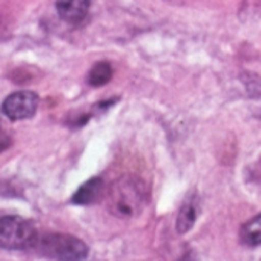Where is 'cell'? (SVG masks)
Wrapping results in <instances>:
<instances>
[{
  "label": "cell",
  "mask_w": 261,
  "mask_h": 261,
  "mask_svg": "<svg viewBox=\"0 0 261 261\" xmlns=\"http://www.w3.org/2000/svg\"><path fill=\"white\" fill-rule=\"evenodd\" d=\"M10 146H11V139L4 133V130H0V152H4Z\"/></svg>",
  "instance_id": "obj_10"
},
{
  "label": "cell",
  "mask_w": 261,
  "mask_h": 261,
  "mask_svg": "<svg viewBox=\"0 0 261 261\" xmlns=\"http://www.w3.org/2000/svg\"><path fill=\"white\" fill-rule=\"evenodd\" d=\"M111 79H112V66L108 62L95 63L88 74V83L94 88L106 85Z\"/></svg>",
  "instance_id": "obj_9"
},
{
  "label": "cell",
  "mask_w": 261,
  "mask_h": 261,
  "mask_svg": "<svg viewBox=\"0 0 261 261\" xmlns=\"http://www.w3.org/2000/svg\"><path fill=\"white\" fill-rule=\"evenodd\" d=\"M240 238L247 246H259L261 244V214L253 217L246 224H243V227L240 230Z\"/></svg>",
  "instance_id": "obj_8"
},
{
  "label": "cell",
  "mask_w": 261,
  "mask_h": 261,
  "mask_svg": "<svg viewBox=\"0 0 261 261\" xmlns=\"http://www.w3.org/2000/svg\"><path fill=\"white\" fill-rule=\"evenodd\" d=\"M101 192H103V181H101V178L95 177V178H91L86 183H83L77 189V192L72 195L71 201L79 206L92 204L100 198Z\"/></svg>",
  "instance_id": "obj_7"
},
{
  "label": "cell",
  "mask_w": 261,
  "mask_h": 261,
  "mask_svg": "<svg viewBox=\"0 0 261 261\" xmlns=\"http://www.w3.org/2000/svg\"><path fill=\"white\" fill-rule=\"evenodd\" d=\"M172 2H174V0H172Z\"/></svg>",
  "instance_id": "obj_11"
},
{
  "label": "cell",
  "mask_w": 261,
  "mask_h": 261,
  "mask_svg": "<svg viewBox=\"0 0 261 261\" xmlns=\"http://www.w3.org/2000/svg\"><path fill=\"white\" fill-rule=\"evenodd\" d=\"M39 108V95L33 91H19L8 95L2 103V112L10 120H27L36 114Z\"/></svg>",
  "instance_id": "obj_4"
},
{
  "label": "cell",
  "mask_w": 261,
  "mask_h": 261,
  "mask_svg": "<svg viewBox=\"0 0 261 261\" xmlns=\"http://www.w3.org/2000/svg\"><path fill=\"white\" fill-rule=\"evenodd\" d=\"M91 0H57L56 8L62 20L71 25H77L85 20L89 11Z\"/></svg>",
  "instance_id": "obj_5"
},
{
  "label": "cell",
  "mask_w": 261,
  "mask_h": 261,
  "mask_svg": "<svg viewBox=\"0 0 261 261\" xmlns=\"http://www.w3.org/2000/svg\"><path fill=\"white\" fill-rule=\"evenodd\" d=\"M148 200V189L142 178L126 175L118 178L108 192V207L118 218H130L142 212Z\"/></svg>",
  "instance_id": "obj_1"
},
{
  "label": "cell",
  "mask_w": 261,
  "mask_h": 261,
  "mask_svg": "<svg viewBox=\"0 0 261 261\" xmlns=\"http://www.w3.org/2000/svg\"><path fill=\"white\" fill-rule=\"evenodd\" d=\"M37 232L31 221L8 215L0 218V249L5 250H28L37 243Z\"/></svg>",
  "instance_id": "obj_2"
},
{
  "label": "cell",
  "mask_w": 261,
  "mask_h": 261,
  "mask_svg": "<svg viewBox=\"0 0 261 261\" xmlns=\"http://www.w3.org/2000/svg\"><path fill=\"white\" fill-rule=\"evenodd\" d=\"M198 214H200L198 198L195 195H191L180 207V212L177 217V232L188 233L194 227V224L198 218Z\"/></svg>",
  "instance_id": "obj_6"
},
{
  "label": "cell",
  "mask_w": 261,
  "mask_h": 261,
  "mask_svg": "<svg viewBox=\"0 0 261 261\" xmlns=\"http://www.w3.org/2000/svg\"><path fill=\"white\" fill-rule=\"evenodd\" d=\"M34 249L53 259H83L88 256V246L77 237L68 233H48L37 238Z\"/></svg>",
  "instance_id": "obj_3"
}]
</instances>
